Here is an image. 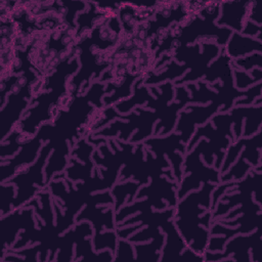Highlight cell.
Segmentation results:
<instances>
[{
    "label": "cell",
    "instance_id": "obj_1",
    "mask_svg": "<svg viewBox=\"0 0 262 262\" xmlns=\"http://www.w3.org/2000/svg\"><path fill=\"white\" fill-rule=\"evenodd\" d=\"M222 6V16L218 19V25L231 26L236 31L243 30L242 18L246 13V2H223L220 3Z\"/></svg>",
    "mask_w": 262,
    "mask_h": 262
},
{
    "label": "cell",
    "instance_id": "obj_2",
    "mask_svg": "<svg viewBox=\"0 0 262 262\" xmlns=\"http://www.w3.org/2000/svg\"><path fill=\"white\" fill-rule=\"evenodd\" d=\"M260 41H255L251 38H245L234 33L227 45V54L231 57H237L252 51L255 49V47L260 50Z\"/></svg>",
    "mask_w": 262,
    "mask_h": 262
}]
</instances>
